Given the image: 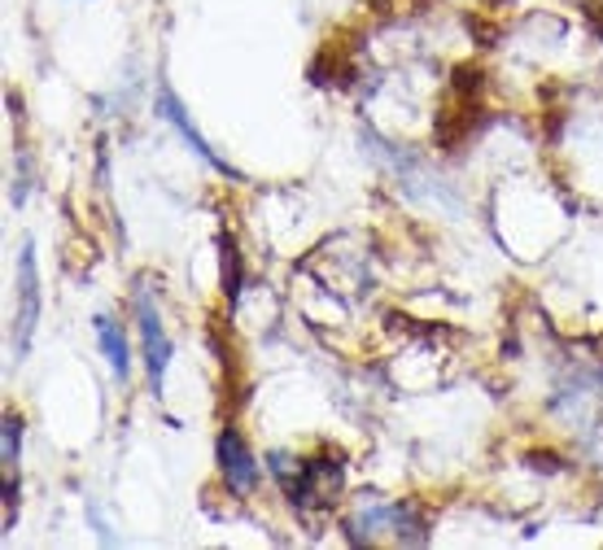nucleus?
<instances>
[{"mask_svg": "<svg viewBox=\"0 0 603 550\" xmlns=\"http://www.w3.org/2000/svg\"><path fill=\"white\" fill-rule=\"evenodd\" d=\"M219 467H224L228 485L241 489V494L254 489V481H258V463H254V454L245 450V441L233 429H224V438H219Z\"/></svg>", "mask_w": 603, "mask_h": 550, "instance_id": "obj_2", "label": "nucleus"}, {"mask_svg": "<svg viewBox=\"0 0 603 550\" xmlns=\"http://www.w3.org/2000/svg\"><path fill=\"white\" fill-rule=\"evenodd\" d=\"M40 315V284H35V254L22 249V311H18V349L26 345V332Z\"/></svg>", "mask_w": 603, "mask_h": 550, "instance_id": "obj_3", "label": "nucleus"}, {"mask_svg": "<svg viewBox=\"0 0 603 550\" xmlns=\"http://www.w3.org/2000/svg\"><path fill=\"white\" fill-rule=\"evenodd\" d=\"M97 332H101V345H106V358H110V367H115V376H127V341H122V332H115L110 320H97Z\"/></svg>", "mask_w": 603, "mask_h": 550, "instance_id": "obj_4", "label": "nucleus"}, {"mask_svg": "<svg viewBox=\"0 0 603 550\" xmlns=\"http://www.w3.org/2000/svg\"><path fill=\"white\" fill-rule=\"evenodd\" d=\"M140 332H144V363H149V376H153V385H162V371H166V363H171V345H166V332H162V320H158V311L149 306V293H140Z\"/></svg>", "mask_w": 603, "mask_h": 550, "instance_id": "obj_1", "label": "nucleus"}]
</instances>
